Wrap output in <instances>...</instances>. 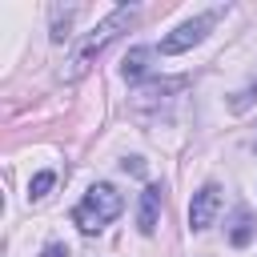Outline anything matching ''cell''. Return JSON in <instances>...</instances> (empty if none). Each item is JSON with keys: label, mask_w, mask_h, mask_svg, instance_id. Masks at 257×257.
<instances>
[{"label": "cell", "mask_w": 257, "mask_h": 257, "mask_svg": "<svg viewBox=\"0 0 257 257\" xmlns=\"http://www.w3.org/2000/svg\"><path fill=\"white\" fill-rule=\"evenodd\" d=\"M133 20H137V8H112L96 28H88V36L80 40V48L68 56L64 76H80V72H84V68H88V64H92V60H96V56H100V52H104V48L128 28V24H133Z\"/></svg>", "instance_id": "6da1fadb"}, {"label": "cell", "mask_w": 257, "mask_h": 257, "mask_svg": "<svg viewBox=\"0 0 257 257\" xmlns=\"http://www.w3.org/2000/svg\"><path fill=\"white\" fill-rule=\"evenodd\" d=\"M120 209H124V197L112 185H92L80 197V205L72 209V221H76L80 233H100L112 217H120Z\"/></svg>", "instance_id": "7a4b0ae2"}, {"label": "cell", "mask_w": 257, "mask_h": 257, "mask_svg": "<svg viewBox=\"0 0 257 257\" xmlns=\"http://www.w3.org/2000/svg\"><path fill=\"white\" fill-rule=\"evenodd\" d=\"M213 20H217V12H205V16H197V20H185L177 32H169L165 40H161V52H185V48H193V44H201L205 40V32L213 28Z\"/></svg>", "instance_id": "3957f363"}, {"label": "cell", "mask_w": 257, "mask_h": 257, "mask_svg": "<svg viewBox=\"0 0 257 257\" xmlns=\"http://www.w3.org/2000/svg\"><path fill=\"white\" fill-rule=\"evenodd\" d=\"M221 209V189L217 185H205L201 193H193V205H189V225L193 229H209L213 217Z\"/></svg>", "instance_id": "277c9868"}, {"label": "cell", "mask_w": 257, "mask_h": 257, "mask_svg": "<svg viewBox=\"0 0 257 257\" xmlns=\"http://www.w3.org/2000/svg\"><path fill=\"white\" fill-rule=\"evenodd\" d=\"M157 217H161V185H149V189L141 193L137 229H141V233H153V229H157Z\"/></svg>", "instance_id": "5b68a950"}, {"label": "cell", "mask_w": 257, "mask_h": 257, "mask_svg": "<svg viewBox=\"0 0 257 257\" xmlns=\"http://www.w3.org/2000/svg\"><path fill=\"white\" fill-rule=\"evenodd\" d=\"M149 60H153V48H133V52L124 56V76H128V80H141L145 68H149Z\"/></svg>", "instance_id": "8992f818"}, {"label": "cell", "mask_w": 257, "mask_h": 257, "mask_svg": "<svg viewBox=\"0 0 257 257\" xmlns=\"http://www.w3.org/2000/svg\"><path fill=\"white\" fill-rule=\"evenodd\" d=\"M52 185H56V173H36V177H32V185H28V193H32V197H44Z\"/></svg>", "instance_id": "52a82bcc"}, {"label": "cell", "mask_w": 257, "mask_h": 257, "mask_svg": "<svg viewBox=\"0 0 257 257\" xmlns=\"http://www.w3.org/2000/svg\"><path fill=\"white\" fill-rule=\"evenodd\" d=\"M253 229H249V213H237V225H233V245H249Z\"/></svg>", "instance_id": "ba28073f"}, {"label": "cell", "mask_w": 257, "mask_h": 257, "mask_svg": "<svg viewBox=\"0 0 257 257\" xmlns=\"http://www.w3.org/2000/svg\"><path fill=\"white\" fill-rule=\"evenodd\" d=\"M40 257H68V249H64V245H56V241H52V245H44V253H40Z\"/></svg>", "instance_id": "9c48e42d"}, {"label": "cell", "mask_w": 257, "mask_h": 257, "mask_svg": "<svg viewBox=\"0 0 257 257\" xmlns=\"http://www.w3.org/2000/svg\"><path fill=\"white\" fill-rule=\"evenodd\" d=\"M124 169H128V173H145V165H141V157H133V161H124Z\"/></svg>", "instance_id": "30bf717a"}]
</instances>
